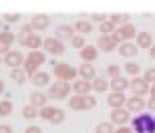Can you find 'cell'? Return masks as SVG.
Masks as SVG:
<instances>
[{
    "label": "cell",
    "mask_w": 155,
    "mask_h": 133,
    "mask_svg": "<svg viewBox=\"0 0 155 133\" xmlns=\"http://www.w3.org/2000/svg\"><path fill=\"white\" fill-rule=\"evenodd\" d=\"M133 133H155V117L153 113H139L131 119Z\"/></svg>",
    "instance_id": "obj_1"
},
{
    "label": "cell",
    "mask_w": 155,
    "mask_h": 133,
    "mask_svg": "<svg viewBox=\"0 0 155 133\" xmlns=\"http://www.w3.org/2000/svg\"><path fill=\"white\" fill-rule=\"evenodd\" d=\"M52 71H54V77L57 81H64V83H75L79 79V71L69 63H52Z\"/></svg>",
    "instance_id": "obj_2"
},
{
    "label": "cell",
    "mask_w": 155,
    "mask_h": 133,
    "mask_svg": "<svg viewBox=\"0 0 155 133\" xmlns=\"http://www.w3.org/2000/svg\"><path fill=\"white\" fill-rule=\"evenodd\" d=\"M45 63H46V55H42L40 51H30L26 55V61H24V73L28 77L36 75Z\"/></svg>",
    "instance_id": "obj_3"
},
{
    "label": "cell",
    "mask_w": 155,
    "mask_h": 133,
    "mask_svg": "<svg viewBox=\"0 0 155 133\" xmlns=\"http://www.w3.org/2000/svg\"><path fill=\"white\" fill-rule=\"evenodd\" d=\"M95 105H97V99L93 97V95H85V97L73 95V97H69V107L73 111H89Z\"/></svg>",
    "instance_id": "obj_4"
},
{
    "label": "cell",
    "mask_w": 155,
    "mask_h": 133,
    "mask_svg": "<svg viewBox=\"0 0 155 133\" xmlns=\"http://www.w3.org/2000/svg\"><path fill=\"white\" fill-rule=\"evenodd\" d=\"M71 91H73V83L57 81V83H52L51 87H48L46 95H48L51 99H69Z\"/></svg>",
    "instance_id": "obj_5"
},
{
    "label": "cell",
    "mask_w": 155,
    "mask_h": 133,
    "mask_svg": "<svg viewBox=\"0 0 155 133\" xmlns=\"http://www.w3.org/2000/svg\"><path fill=\"white\" fill-rule=\"evenodd\" d=\"M42 48H45L48 55H64V42L58 41L57 36H46L45 42H42Z\"/></svg>",
    "instance_id": "obj_6"
},
{
    "label": "cell",
    "mask_w": 155,
    "mask_h": 133,
    "mask_svg": "<svg viewBox=\"0 0 155 133\" xmlns=\"http://www.w3.org/2000/svg\"><path fill=\"white\" fill-rule=\"evenodd\" d=\"M119 45H121V38L117 35L101 36L97 41V48L99 51H105V52H111V51H115V48H119Z\"/></svg>",
    "instance_id": "obj_7"
},
{
    "label": "cell",
    "mask_w": 155,
    "mask_h": 133,
    "mask_svg": "<svg viewBox=\"0 0 155 133\" xmlns=\"http://www.w3.org/2000/svg\"><path fill=\"white\" fill-rule=\"evenodd\" d=\"M2 61H4V65L10 67V69H22V65H24L26 58H24V55L20 51H10L2 57Z\"/></svg>",
    "instance_id": "obj_8"
},
{
    "label": "cell",
    "mask_w": 155,
    "mask_h": 133,
    "mask_svg": "<svg viewBox=\"0 0 155 133\" xmlns=\"http://www.w3.org/2000/svg\"><path fill=\"white\" fill-rule=\"evenodd\" d=\"M129 89L133 91L135 97H145V95H149V93H151V87L143 81V79H141V77L131 79V81H129Z\"/></svg>",
    "instance_id": "obj_9"
},
{
    "label": "cell",
    "mask_w": 155,
    "mask_h": 133,
    "mask_svg": "<svg viewBox=\"0 0 155 133\" xmlns=\"http://www.w3.org/2000/svg\"><path fill=\"white\" fill-rule=\"evenodd\" d=\"M131 121V113L125 109V107H121V109H111V123L117 125V127H123L127 123Z\"/></svg>",
    "instance_id": "obj_10"
},
{
    "label": "cell",
    "mask_w": 155,
    "mask_h": 133,
    "mask_svg": "<svg viewBox=\"0 0 155 133\" xmlns=\"http://www.w3.org/2000/svg\"><path fill=\"white\" fill-rule=\"evenodd\" d=\"M147 107V103H145L143 97H135V95H131V97H127V103H125V109L129 111V113H141V111Z\"/></svg>",
    "instance_id": "obj_11"
},
{
    "label": "cell",
    "mask_w": 155,
    "mask_h": 133,
    "mask_svg": "<svg viewBox=\"0 0 155 133\" xmlns=\"http://www.w3.org/2000/svg\"><path fill=\"white\" fill-rule=\"evenodd\" d=\"M77 71H79V79H83V81L93 83L97 79V69H95L91 63H83L81 67H77Z\"/></svg>",
    "instance_id": "obj_12"
},
{
    "label": "cell",
    "mask_w": 155,
    "mask_h": 133,
    "mask_svg": "<svg viewBox=\"0 0 155 133\" xmlns=\"http://www.w3.org/2000/svg\"><path fill=\"white\" fill-rule=\"evenodd\" d=\"M18 42L24 46V48H30V51H38L40 46H42V42H45V38H40V35H30L26 36V38H18Z\"/></svg>",
    "instance_id": "obj_13"
},
{
    "label": "cell",
    "mask_w": 155,
    "mask_h": 133,
    "mask_svg": "<svg viewBox=\"0 0 155 133\" xmlns=\"http://www.w3.org/2000/svg\"><path fill=\"white\" fill-rule=\"evenodd\" d=\"M115 35L119 36V38H123V42H129L131 38H137V30H135V26H133L131 22H127V24H123V26L117 28Z\"/></svg>",
    "instance_id": "obj_14"
},
{
    "label": "cell",
    "mask_w": 155,
    "mask_h": 133,
    "mask_svg": "<svg viewBox=\"0 0 155 133\" xmlns=\"http://www.w3.org/2000/svg\"><path fill=\"white\" fill-rule=\"evenodd\" d=\"M75 28L71 26V24H58L57 26V32H54V36H57L58 41H73V36H75Z\"/></svg>",
    "instance_id": "obj_15"
},
{
    "label": "cell",
    "mask_w": 155,
    "mask_h": 133,
    "mask_svg": "<svg viewBox=\"0 0 155 133\" xmlns=\"http://www.w3.org/2000/svg\"><path fill=\"white\" fill-rule=\"evenodd\" d=\"M107 103H109L111 109H121V107H125L127 103V97L125 93H109V97H107Z\"/></svg>",
    "instance_id": "obj_16"
},
{
    "label": "cell",
    "mask_w": 155,
    "mask_h": 133,
    "mask_svg": "<svg viewBox=\"0 0 155 133\" xmlns=\"http://www.w3.org/2000/svg\"><path fill=\"white\" fill-rule=\"evenodd\" d=\"M79 57H81L83 63H91L93 65V61L99 57V48H97V46H93V45H87L83 51H79Z\"/></svg>",
    "instance_id": "obj_17"
},
{
    "label": "cell",
    "mask_w": 155,
    "mask_h": 133,
    "mask_svg": "<svg viewBox=\"0 0 155 133\" xmlns=\"http://www.w3.org/2000/svg\"><path fill=\"white\" fill-rule=\"evenodd\" d=\"M46 101H48V95L42 91H32L30 93V99H28V103L30 105H35L36 109H42V107H46Z\"/></svg>",
    "instance_id": "obj_18"
},
{
    "label": "cell",
    "mask_w": 155,
    "mask_h": 133,
    "mask_svg": "<svg viewBox=\"0 0 155 133\" xmlns=\"http://www.w3.org/2000/svg\"><path fill=\"white\" fill-rule=\"evenodd\" d=\"M16 36L12 35L10 30H4V32H0V55H6V52H10V45L14 42Z\"/></svg>",
    "instance_id": "obj_19"
},
{
    "label": "cell",
    "mask_w": 155,
    "mask_h": 133,
    "mask_svg": "<svg viewBox=\"0 0 155 133\" xmlns=\"http://www.w3.org/2000/svg\"><path fill=\"white\" fill-rule=\"evenodd\" d=\"M117 51H119V55H121V57H125V58H133L135 55H137L139 46L135 45V42H131V41H129V42H121Z\"/></svg>",
    "instance_id": "obj_20"
},
{
    "label": "cell",
    "mask_w": 155,
    "mask_h": 133,
    "mask_svg": "<svg viewBox=\"0 0 155 133\" xmlns=\"http://www.w3.org/2000/svg\"><path fill=\"white\" fill-rule=\"evenodd\" d=\"M30 24H32L35 32L36 30H46L48 26H51V18L46 16V14H35L32 20H30Z\"/></svg>",
    "instance_id": "obj_21"
},
{
    "label": "cell",
    "mask_w": 155,
    "mask_h": 133,
    "mask_svg": "<svg viewBox=\"0 0 155 133\" xmlns=\"http://www.w3.org/2000/svg\"><path fill=\"white\" fill-rule=\"evenodd\" d=\"M93 89V85L89 81H83V79H77L75 83H73V95H81V97H85V95H89Z\"/></svg>",
    "instance_id": "obj_22"
},
{
    "label": "cell",
    "mask_w": 155,
    "mask_h": 133,
    "mask_svg": "<svg viewBox=\"0 0 155 133\" xmlns=\"http://www.w3.org/2000/svg\"><path fill=\"white\" fill-rule=\"evenodd\" d=\"M30 81H32L35 87H48V85H51V75H48L46 71H38L36 75L30 77Z\"/></svg>",
    "instance_id": "obj_23"
},
{
    "label": "cell",
    "mask_w": 155,
    "mask_h": 133,
    "mask_svg": "<svg viewBox=\"0 0 155 133\" xmlns=\"http://www.w3.org/2000/svg\"><path fill=\"white\" fill-rule=\"evenodd\" d=\"M135 45L139 46V48H147V51H151L153 48V36H151V32H137V42Z\"/></svg>",
    "instance_id": "obj_24"
},
{
    "label": "cell",
    "mask_w": 155,
    "mask_h": 133,
    "mask_svg": "<svg viewBox=\"0 0 155 133\" xmlns=\"http://www.w3.org/2000/svg\"><path fill=\"white\" fill-rule=\"evenodd\" d=\"M109 89L113 93H125V89H129V79L127 77L113 79V81H109Z\"/></svg>",
    "instance_id": "obj_25"
},
{
    "label": "cell",
    "mask_w": 155,
    "mask_h": 133,
    "mask_svg": "<svg viewBox=\"0 0 155 133\" xmlns=\"http://www.w3.org/2000/svg\"><path fill=\"white\" fill-rule=\"evenodd\" d=\"M58 115V107H52V105H46L42 109H38V117L40 119H46L48 123L54 121V117Z\"/></svg>",
    "instance_id": "obj_26"
},
{
    "label": "cell",
    "mask_w": 155,
    "mask_h": 133,
    "mask_svg": "<svg viewBox=\"0 0 155 133\" xmlns=\"http://www.w3.org/2000/svg\"><path fill=\"white\" fill-rule=\"evenodd\" d=\"M73 28H75L77 35H89L93 30V24L89 22V20H77V22L73 24Z\"/></svg>",
    "instance_id": "obj_27"
},
{
    "label": "cell",
    "mask_w": 155,
    "mask_h": 133,
    "mask_svg": "<svg viewBox=\"0 0 155 133\" xmlns=\"http://www.w3.org/2000/svg\"><path fill=\"white\" fill-rule=\"evenodd\" d=\"M99 30H101V36H107V35H115V32H117V26L111 22L109 18H107L105 22L99 24Z\"/></svg>",
    "instance_id": "obj_28"
},
{
    "label": "cell",
    "mask_w": 155,
    "mask_h": 133,
    "mask_svg": "<svg viewBox=\"0 0 155 133\" xmlns=\"http://www.w3.org/2000/svg\"><path fill=\"white\" fill-rule=\"evenodd\" d=\"M26 77H28V75L24 73V69H12V71H10V79L16 83V85H24Z\"/></svg>",
    "instance_id": "obj_29"
},
{
    "label": "cell",
    "mask_w": 155,
    "mask_h": 133,
    "mask_svg": "<svg viewBox=\"0 0 155 133\" xmlns=\"http://www.w3.org/2000/svg\"><path fill=\"white\" fill-rule=\"evenodd\" d=\"M91 85H93V91H97V93H105L107 89H109V81L103 79V77H97Z\"/></svg>",
    "instance_id": "obj_30"
},
{
    "label": "cell",
    "mask_w": 155,
    "mask_h": 133,
    "mask_svg": "<svg viewBox=\"0 0 155 133\" xmlns=\"http://www.w3.org/2000/svg\"><path fill=\"white\" fill-rule=\"evenodd\" d=\"M115 125L111 121H101L97 123V127H95V133H115Z\"/></svg>",
    "instance_id": "obj_31"
},
{
    "label": "cell",
    "mask_w": 155,
    "mask_h": 133,
    "mask_svg": "<svg viewBox=\"0 0 155 133\" xmlns=\"http://www.w3.org/2000/svg\"><path fill=\"white\" fill-rule=\"evenodd\" d=\"M22 117L24 119H36V117H38V109H36L35 105H24L22 107Z\"/></svg>",
    "instance_id": "obj_32"
},
{
    "label": "cell",
    "mask_w": 155,
    "mask_h": 133,
    "mask_svg": "<svg viewBox=\"0 0 155 133\" xmlns=\"http://www.w3.org/2000/svg\"><path fill=\"white\" fill-rule=\"evenodd\" d=\"M123 71H125V73H127L129 77H131V79H135V77H139V71H141V69H139V65H137V63L129 61V63H127L125 67H123Z\"/></svg>",
    "instance_id": "obj_33"
},
{
    "label": "cell",
    "mask_w": 155,
    "mask_h": 133,
    "mask_svg": "<svg viewBox=\"0 0 155 133\" xmlns=\"http://www.w3.org/2000/svg\"><path fill=\"white\" fill-rule=\"evenodd\" d=\"M12 109H14V105L10 103V99H4V101H0V117L10 115Z\"/></svg>",
    "instance_id": "obj_34"
},
{
    "label": "cell",
    "mask_w": 155,
    "mask_h": 133,
    "mask_svg": "<svg viewBox=\"0 0 155 133\" xmlns=\"http://www.w3.org/2000/svg\"><path fill=\"white\" fill-rule=\"evenodd\" d=\"M109 20L113 24H115L117 28H119V26H123V24H127V20H129V16H127V14H111L109 16Z\"/></svg>",
    "instance_id": "obj_35"
},
{
    "label": "cell",
    "mask_w": 155,
    "mask_h": 133,
    "mask_svg": "<svg viewBox=\"0 0 155 133\" xmlns=\"http://www.w3.org/2000/svg\"><path fill=\"white\" fill-rule=\"evenodd\" d=\"M71 45H73V48L83 51V48L87 46V41H85V36H83V35H75V36H73V41H71Z\"/></svg>",
    "instance_id": "obj_36"
},
{
    "label": "cell",
    "mask_w": 155,
    "mask_h": 133,
    "mask_svg": "<svg viewBox=\"0 0 155 133\" xmlns=\"http://www.w3.org/2000/svg\"><path fill=\"white\" fill-rule=\"evenodd\" d=\"M107 77H109L111 81H113V79H119L121 77V67L119 65H109V67H107Z\"/></svg>",
    "instance_id": "obj_37"
},
{
    "label": "cell",
    "mask_w": 155,
    "mask_h": 133,
    "mask_svg": "<svg viewBox=\"0 0 155 133\" xmlns=\"http://www.w3.org/2000/svg\"><path fill=\"white\" fill-rule=\"evenodd\" d=\"M30 35H35V28H32V24H22L20 26V35H18V38H26V36H30Z\"/></svg>",
    "instance_id": "obj_38"
},
{
    "label": "cell",
    "mask_w": 155,
    "mask_h": 133,
    "mask_svg": "<svg viewBox=\"0 0 155 133\" xmlns=\"http://www.w3.org/2000/svg\"><path fill=\"white\" fill-rule=\"evenodd\" d=\"M141 79H143V81L147 83L149 87H151V85H155V71H153V69L145 71V73H143V77H141Z\"/></svg>",
    "instance_id": "obj_39"
},
{
    "label": "cell",
    "mask_w": 155,
    "mask_h": 133,
    "mask_svg": "<svg viewBox=\"0 0 155 133\" xmlns=\"http://www.w3.org/2000/svg\"><path fill=\"white\" fill-rule=\"evenodd\" d=\"M4 20L8 24L10 22H18V20H20V14H18V12H10V14H4Z\"/></svg>",
    "instance_id": "obj_40"
},
{
    "label": "cell",
    "mask_w": 155,
    "mask_h": 133,
    "mask_svg": "<svg viewBox=\"0 0 155 133\" xmlns=\"http://www.w3.org/2000/svg\"><path fill=\"white\" fill-rule=\"evenodd\" d=\"M91 20H95V22H105V20H107V16H105V14H91Z\"/></svg>",
    "instance_id": "obj_41"
},
{
    "label": "cell",
    "mask_w": 155,
    "mask_h": 133,
    "mask_svg": "<svg viewBox=\"0 0 155 133\" xmlns=\"http://www.w3.org/2000/svg\"><path fill=\"white\" fill-rule=\"evenodd\" d=\"M24 133H42V129L38 127V125H28V127H26V131Z\"/></svg>",
    "instance_id": "obj_42"
},
{
    "label": "cell",
    "mask_w": 155,
    "mask_h": 133,
    "mask_svg": "<svg viewBox=\"0 0 155 133\" xmlns=\"http://www.w3.org/2000/svg\"><path fill=\"white\" fill-rule=\"evenodd\" d=\"M0 133H12V127L8 123H0Z\"/></svg>",
    "instance_id": "obj_43"
},
{
    "label": "cell",
    "mask_w": 155,
    "mask_h": 133,
    "mask_svg": "<svg viewBox=\"0 0 155 133\" xmlns=\"http://www.w3.org/2000/svg\"><path fill=\"white\" fill-rule=\"evenodd\" d=\"M115 133H133V129H131V127H127V125H123V127H117Z\"/></svg>",
    "instance_id": "obj_44"
},
{
    "label": "cell",
    "mask_w": 155,
    "mask_h": 133,
    "mask_svg": "<svg viewBox=\"0 0 155 133\" xmlns=\"http://www.w3.org/2000/svg\"><path fill=\"white\" fill-rule=\"evenodd\" d=\"M147 107H149L151 113H155V99H151V97H149V101H147Z\"/></svg>",
    "instance_id": "obj_45"
},
{
    "label": "cell",
    "mask_w": 155,
    "mask_h": 133,
    "mask_svg": "<svg viewBox=\"0 0 155 133\" xmlns=\"http://www.w3.org/2000/svg\"><path fill=\"white\" fill-rule=\"evenodd\" d=\"M149 97L155 99V85H151V93H149Z\"/></svg>",
    "instance_id": "obj_46"
},
{
    "label": "cell",
    "mask_w": 155,
    "mask_h": 133,
    "mask_svg": "<svg viewBox=\"0 0 155 133\" xmlns=\"http://www.w3.org/2000/svg\"><path fill=\"white\" fill-rule=\"evenodd\" d=\"M4 93V83H2V79H0V95Z\"/></svg>",
    "instance_id": "obj_47"
},
{
    "label": "cell",
    "mask_w": 155,
    "mask_h": 133,
    "mask_svg": "<svg viewBox=\"0 0 155 133\" xmlns=\"http://www.w3.org/2000/svg\"><path fill=\"white\" fill-rule=\"evenodd\" d=\"M149 52H151V58H155V45H153V48H151Z\"/></svg>",
    "instance_id": "obj_48"
},
{
    "label": "cell",
    "mask_w": 155,
    "mask_h": 133,
    "mask_svg": "<svg viewBox=\"0 0 155 133\" xmlns=\"http://www.w3.org/2000/svg\"><path fill=\"white\" fill-rule=\"evenodd\" d=\"M0 63H4V61H2V57H0Z\"/></svg>",
    "instance_id": "obj_49"
},
{
    "label": "cell",
    "mask_w": 155,
    "mask_h": 133,
    "mask_svg": "<svg viewBox=\"0 0 155 133\" xmlns=\"http://www.w3.org/2000/svg\"><path fill=\"white\" fill-rule=\"evenodd\" d=\"M0 28H2V22H0Z\"/></svg>",
    "instance_id": "obj_50"
},
{
    "label": "cell",
    "mask_w": 155,
    "mask_h": 133,
    "mask_svg": "<svg viewBox=\"0 0 155 133\" xmlns=\"http://www.w3.org/2000/svg\"><path fill=\"white\" fill-rule=\"evenodd\" d=\"M153 71H155V69H153Z\"/></svg>",
    "instance_id": "obj_51"
}]
</instances>
